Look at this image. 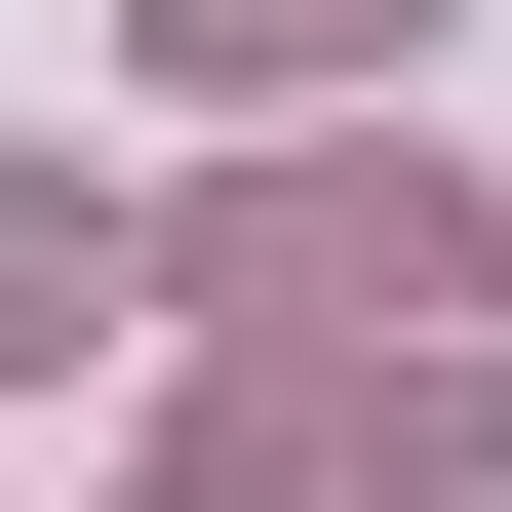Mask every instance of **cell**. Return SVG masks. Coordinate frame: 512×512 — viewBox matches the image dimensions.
<instances>
[{
    "label": "cell",
    "mask_w": 512,
    "mask_h": 512,
    "mask_svg": "<svg viewBox=\"0 0 512 512\" xmlns=\"http://www.w3.org/2000/svg\"><path fill=\"white\" fill-rule=\"evenodd\" d=\"M197 316L237 355H434L473 316V197L434 158H276V197H197Z\"/></svg>",
    "instance_id": "6da1fadb"
},
{
    "label": "cell",
    "mask_w": 512,
    "mask_h": 512,
    "mask_svg": "<svg viewBox=\"0 0 512 512\" xmlns=\"http://www.w3.org/2000/svg\"><path fill=\"white\" fill-rule=\"evenodd\" d=\"M158 119H355V79H434V0H119Z\"/></svg>",
    "instance_id": "7a4b0ae2"
},
{
    "label": "cell",
    "mask_w": 512,
    "mask_h": 512,
    "mask_svg": "<svg viewBox=\"0 0 512 512\" xmlns=\"http://www.w3.org/2000/svg\"><path fill=\"white\" fill-rule=\"evenodd\" d=\"M79 316H119V197H79V158H0V394H79Z\"/></svg>",
    "instance_id": "3957f363"
}]
</instances>
